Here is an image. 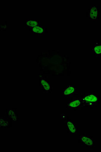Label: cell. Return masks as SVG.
<instances>
[{
    "label": "cell",
    "mask_w": 101,
    "mask_h": 152,
    "mask_svg": "<svg viewBox=\"0 0 101 152\" xmlns=\"http://www.w3.org/2000/svg\"><path fill=\"white\" fill-rule=\"evenodd\" d=\"M37 78L40 82V88L45 94H52L53 91V84L49 78L42 73L37 74Z\"/></svg>",
    "instance_id": "obj_3"
},
{
    "label": "cell",
    "mask_w": 101,
    "mask_h": 152,
    "mask_svg": "<svg viewBox=\"0 0 101 152\" xmlns=\"http://www.w3.org/2000/svg\"><path fill=\"white\" fill-rule=\"evenodd\" d=\"M86 107L80 97H73L65 104V109L71 111H78Z\"/></svg>",
    "instance_id": "obj_4"
},
{
    "label": "cell",
    "mask_w": 101,
    "mask_h": 152,
    "mask_svg": "<svg viewBox=\"0 0 101 152\" xmlns=\"http://www.w3.org/2000/svg\"><path fill=\"white\" fill-rule=\"evenodd\" d=\"M41 24V21L38 19H26L24 21L25 28L29 29Z\"/></svg>",
    "instance_id": "obj_12"
},
{
    "label": "cell",
    "mask_w": 101,
    "mask_h": 152,
    "mask_svg": "<svg viewBox=\"0 0 101 152\" xmlns=\"http://www.w3.org/2000/svg\"><path fill=\"white\" fill-rule=\"evenodd\" d=\"M91 52L94 57H101V41L98 40L94 42L91 49Z\"/></svg>",
    "instance_id": "obj_11"
},
{
    "label": "cell",
    "mask_w": 101,
    "mask_h": 152,
    "mask_svg": "<svg viewBox=\"0 0 101 152\" xmlns=\"http://www.w3.org/2000/svg\"><path fill=\"white\" fill-rule=\"evenodd\" d=\"M65 128L70 134H76L78 132V123L73 119L66 117L64 120Z\"/></svg>",
    "instance_id": "obj_7"
},
{
    "label": "cell",
    "mask_w": 101,
    "mask_h": 152,
    "mask_svg": "<svg viewBox=\"0 0 101 152\" xmlns=\"http://www.w3.org/2000/svg\"><path fill=\"white\" fill-rule=\"evenodd\" d=\"M7 118L12 122H18L20 121V115L16 109L9 108L6 110Z\"/></svg>",
    "instance_id": "obj_9"
},
{
    "label": "cell",
    "mask_w": 101,
    "mask_h": 152,
    "mask_svg": "<svg viewBox=\"0 0 101 152\" xmlns=\"http://www.w3.org/2000/svg\"><path fill=\"white\" fill-rule=\"evenodd\" d=\"M87 16L91 20H98L99 18V8L97 4H92L89 6L87 12Z\"/></svg>",
    "instance_id": "obj_8"
},
{
    "label": "cell",
    "mask_w": 101,
    "mask_h": 152,
    "mask_svg": "<svg viewBox=\"0 0 101 152\" xmlns=\"http://www.w3.org/2000/svg\"><path fill=\"white\" fill-rule=\"evenodd\" d=\"M12 122L6 118L1 117L0 118V128L1 130H7L12 127Z\"/></svg>",
    "instance_id": "obj_13"
},
{
    "label": "cell",
    "mask_w": 101,
    "mask_h": 152,
    "mask_svg": "<svg viewBox=\"0 0 101 152\" xmlns=\"http://www.w3.org/2000/svg\"><path fill=\"white\" fill-rule=\"evenodd\" d=\"M78 142L81 145L88 148H93L94 147V139L93 137L87 134H83L78 137Z\"/></svg>",
    "instance_id": "obj_5"
},
{
    "label": "cell",
    "mask_w": 101,
    "mask_h": 152,
    "mask_svg": "<svg viewBox=\"0 0 101 152\" xmlns=\"http://www.w3.org/2000/svg\"><path fill=\"white\" fill-rule=\"evenodd\" d=\"M80 99H81L86 107H93L98 105L101 101V97L96 92L82 94Z\"/></svg>",
    "instance_id": "obj_2"
},
{
    "label": "cell",
    "mask_w": 101,
    "mask_h": 152,
    "mask_svg": "<svg viewBox=\"0 0 101 152\" xmlns=\"http://www.w3.org/2000/svg\"><path fill=\"white\" fill-rule=\"evenodd\" d=\"M77 85H66L61 89V96L64 98L74 97L77 94Z\"/></svg>",
    "instance_id": "obj_6"
},
{
    "label": "cell",
    "mask_w": 101,
    "mask_h": 152,
    "mask_svg": "<svg viewBox=\"0 0 101 152\" xmlns=\"http://www.w3.org/2000/svg\"><path fill=\"white\" fill-rule=\"evenodd\" d=\"M34 36H45L47 33V28L44 24H41L30 29Z\"/></svg>",
    "instance_id": "obj_10"
},
{
    "label": "cell",
    "mask_w": 101,
    "mask_h": 152,
    "mask_svg": "<svg viewBox=\"0 0 101 152\" xmlns=\"http://www.w3.org/2000/svg\"><path fill=\"white\" fill-rule=\"evenodd\" d=\"M42 74L60 78L70 77L72 71L69 57L56 49H46L36 61Z\"/></svg>",
    "instance_id": "obj_1"
}]
</instances>
